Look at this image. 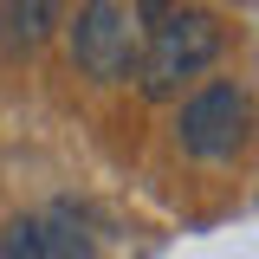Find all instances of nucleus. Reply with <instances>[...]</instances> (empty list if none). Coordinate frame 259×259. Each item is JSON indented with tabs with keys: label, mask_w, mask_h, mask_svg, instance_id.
<instances>
[{
	"label": "nucleus",
	"mask_w": 259,
	"mask_h": 259,
	"mask_svg": "<svg viewBox=\"0 0 259 259\" xmlns=\"http://www.w3.org/2000/svg\"><path fill=\"white\" fill-rule=\"evenodd\" d=\"M221 20L214 13H201V7H162V20L149 26L143 39V65H136V91L149 97V104H168V97H182V84H194L207 65L221 59Z\"/></svg>",
	"instance_id": "1"
},
{
	"label": "nucleus",
	"mask_w": 259,
	"mask_h": 259,
	"mask_svg": "<svg viewBox=\"0 0 259 259\" xmlns=\"http://www.w3.org/2000/svg\"><path fill=\"white\" fill-rule=\"evenodd\" d=\"M143 7H117V0H91V7H78V20H71V65H78V78H91V84H123L136 78V65H143Z\"/></svg>",
	"instance_id": "2"
},
{
	"label": "nucleus",
	"mask_w": 259,
	"mask_h": 259,
	"mask_svg": "<svg viewBox=\"0 0 259 259\" xmlns=\"http://www.w3.org/2000/svg\"><path fill=\"white\" fill-rule=\"evenodd\" d=\"M253 136V91L233 84V78H214L201 91L182 97V117H175V143L182 156L194 162H233Z\"/></svg>",
	"instance_id": "3"
},
{
	"label": "nucleus",
	"mask_w": 259,
	"mask_h": 259,
	"mask_svg": "<svg viewBox=\"0 0 259 259\" xmlns=\"http://www.w3.org/2000/svg\"><path fill=\"white\" fill-rule=\"evenodd\" d=\"M39 240H46V259H97V233L84 227L78 201H52L39 214Z\"/></svg>",
	"instance_id": "4"
},
{
	"label": "nucleus",
	"mask_w": 259,
	"mask_h": 259,
	"mask_svg": "<svg viewBox=\"0 0 259 259\" xmlns=\"http://www.w3.org/2000/svg\"><path fill=\"white\" fill-rule=\"evenodd\" d=\"M52 7L46 0H7L0 7V52L7 59H20V52H39L46 39H52Z\"/></svg>",
	"instance_id": "5"
},
{
	"label": "nucleus",
	"mask_w": 259,
	"mask_h": 259,
	"mask_svg": "<svg viewBox=\"0 0 259 259\" xmlns=\"http://www.w3.org/2000/svg\"><path fill=\"white\" fill-rule=\"evenodd\" d=\"M0 259H46V240H39V214H13L0 227Z\"/></svg>",
	"instance_id": "6"
}]
</instances>
